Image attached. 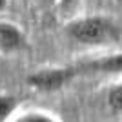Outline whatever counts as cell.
Masks as SVG:
<instances>
[{
	"instance_id": "cell-7",
	"label": "cell",
	"mask_w": 122,
	"mask_h": 122,
	"mask_svg": "<svg viewBox=\"0 0 122 122\" xmlns=\"http://www.w3.org/2000/svg\"><path fill=\"white\" fill-rule=\"evenodd\" d=\"M106 102H107V106H109V109H111V111L122 113V82L113 84V86L107 89Z\"/></svg>"
},
{
	"instance_id": "cell-10",
	"label": "cell",
	"mask_w": 122,
	"mask_h": 122,
	"mask_svg": "<svg viewBox=\"0 0 122 122\" xmlns=\"http://www.w3.org/2000/svg\"><path fill=\"white\" fill-rule=\"evenodd\" d=\"M44 5H56V0H40Z\"/></svg>"
},
{
	"instance_id": "cell-1",
	"label": "cell",
	"mask_w": 122,
	"mask_h": 122,
	"mask_svg": "<svg viewBox=\"0 0 122 122\" xmlns=\"http://www.w3.org/2000/svg\"><path fill=\"white\" fill-rule=\"evenodd\" d=\"M64 35L82 47H107L120 40V27L107 16L82 15L66 22Z\"/></svg>"
},
{
	"instance_id": "cell-5",
	"label": "cell",
	"mask_w": 122,
	"mask_h": 122,
	"mask_svg": "<svg viewBox=\"0 0 122 122\" xmlns=\"http://www.w3.org/2000/svg\"><path fill=\"white\" fill-rule=\"evenodd\" d=\"M18 111V98L9 93H0V122H9Z\"/></svg>"
},
{
	"instance_id": "cell-6",
	"label": "cell",
	"mask_w": 122,
	"mask_h": 122,
	"mask_svg": "<svg viewBox=\"0 0 122 122\" xmlns=\"http://www.w3.org/2000/svg\"><path fill=\"white\" fill-rule=\"evenodd\" d=\"M9 122H60L55 115L42 109H29L24 113H16Z\"/></svg>"
},
{
	"instance_id": "cell-9",
	"label": "cell",
	"mask_w": 122,
	"mask_h": 122,
	"mask_svg": "<svg viewBox=\"0 0 122 122\" xmlns=\"http://www.w3.org/2000/svg\"><path fill=\"white\" fill-rule=\"evenodd\" d=\"M7 4H9V0H0V13H2V11H5Z\"/></svg>"
},
{
	"instance_id": "cell-3",
	"label": "cell",
	"mask_w": 122,
	"mask_h": 122,
	"mask_svg": "<svg viewBox=\"0 0 122 122\" xmlns=\"http://www.w3.org/2000/svg\"><path fill=\"white\" fill-rule=\"evenodd\" d=\"M76 75H102V76H122V51L107 53L102 56L87 58V60L73 64Z\"/></svg>"
},
{
	"instance_id": "cell-8",
	"label": "cell",
	"mask_w": 122,
	"mask_h": 122,
	"mask_svg": "<svg viewBox=\"0 0 122 122\" xmlns=\"http://www.w3.org/2000/svg\"><path fill=\"white\" fill-rule=\"evenodd\" d=\"M80 0H56V9L60 11L62 15H67V13H73V11L78 7Z\"/></svg>"
},
{
	"instance_id": "cell-4",
	"label": "cell",
	"mask_w": 122,
	"mask_h": 122,
	"mask_svg": "<svg viewBox=\"0 0 122 122\" xmlns=\"http://www.w3.org/2000/svg\"><path fill=\"white\" fill-rule=\"evenodd\" d=\"M27 35L18 24L9 20H0V53L15 55L25 49Z\"/></svg>"
},
{
	"instance_id": "cell-2",
	"label": "cell",
	"mask_w": 122,
	"mask_h": 122,
	"mask_svg": "<svg viewBox=\"0 0 122 122\" xmlns=\"http://www.w3.org/2000/svg\"><path fill=\"white\" fill-rule=\"evenodd\" d=\"M76 76L78 75L73 64L71 66H49L31 71L25 76V82L31 89L38 93H56L69 86Z\"/></svg>"
},
{
	"instance_id": "cell-11",
	"label": "cell",
	"mask_w": 122,
	"mask_h": 122,
	"mask_svg": "<svg viewBox=\"0 0 122 122\" xmlns=\"http://www.w3.org/2000/svg\"><path fill=\"white\" fill-rule=\"evenodd\" d=\"M29 2H31V0H22V4H25V5L29 4Z\"/></svg>"
}]
</instances>
